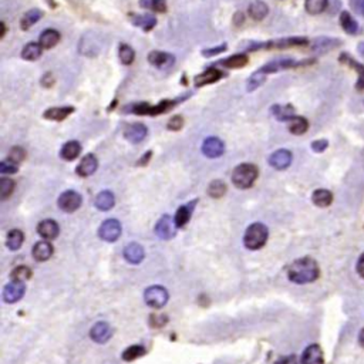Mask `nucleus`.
<instances>
[{"label": "nucleus", "instance_id": "obj_30", "mask_svg": "<svg viewBox=\"0 0 364 364\" xmlns=\"http://www.w3.org/2000/svg\"><path fill=\"white\" fill-rule=\"evenodd\" d=\"M43 18V12L39 9H32L26 12L23 15V18L20 20V29L22 30H29L30 27L36 25L40 19Z\"/></svg>", "mask_w": 364, "mask_h": 364}, {"label": "nucleus", "instance_id": "obj_59", "mask_svg": "<svg viewBox=\"0 0 364 364\" xmlns=\"http://www.w3.org/2000/svg\"><path fill=\"white\" fill-rule=\"evenodd\" d=\"M358 341H360V344L364 347V329L360 331V336H358Z\"/></svg>", "mask_w": 364, "mask_h": 364}, {"label": "nucleus", "instance_id": "obj_8", "mask_svg": "<svg viewBox=\"0 0 364 364\" xmlns=\"http://www.w3.org/2000/svg\"><path fill=\"white\" fill-rule=\"evenodd\" d=\"M26 292V284L23 282H10L9 284L5 286L3 289V300L6 303H16L19 302L23 294Z\"/></svg>", "mask_w": 364, "mask_h": 364}, {"label": "nucleus", "instance_id": "obj_51", "mask_svg": "<svg viewBox=\"0 0 364 364\" xmlns=\"http://www.w3.org/2000/svg\"><path fill=\"white\" fill-rule=\"evenodd\" d=\"M329 147L327 140H317V141L311 142V150L314 152H323Z\"/></svg>", "mask_w": 364, "mask_h": 364}, {"label": "nucleus", "instance_id": "obj_29", "mask_svg": "<svg viewBox=\"0 0 364 364\" xmlns=\"http://www.w3.org/2000/svg\"><path fill=\"white\" fill-rule=\"evenodd\" d=\"M248 12L249 16L253 19V20H263L267 16L269 8H267L266 3H263L260 0H255L253 3L249 5Z\"/></svg>", "mask_w": 364, "mask_h": 364}, {"label": "nucleus", "instance_id": "obj_20", "mask_svg": "<svg viewBox=\"0 0 364 364\" xmlns=\"http://www.w3.org/2000/svg\"><path fill=\"white\" fill-rule=\"evenodd\" d=\"M52 255H53V246L47 240L37 242L35 245V248H33V258L37 262H45L47 259L52 258Z\"/></svg>", "mask_w": 364, "mask_h": 364}, {"label": "nucleus", "instance_id": "obj_25", "mask_svg": "<svg viewBox=\"0 0 364 364\" xmlns=\"http://www.w3.org/2000/svg\"><path fill=\"white\" fill-rule=\"evenodd\" d=\"M80 152H81L80 142L69 141L63 145L62 151H60V157L66 161H73L80 155Z\"/></svg>", "mask_w": 364, "mask_h": 364}, {"label": "nucleus", "instance_id": "obj_3", "mask_svg": "<svg viewBox=\"0 0 364 364\" xmlns=\"http://www.w3.org/2000/svg\"><path fill=\"white\" fill-rule=\"evenodd\" d=\"M267 228L263 223H252L249 226L246 232H245V236H243V243L245 246L250 250H258L262 246H265L267 240Z\"/></svg>", "mask_w": 364, "mask_h": 364}, {"label": "nucleus", "instance_id": "obj_23", "mask_svg": "<svg viewBox=\"0 0 364 364\" xmlns=\"http://www.w3.org/2000/svg\"><path fill=\"white\" fill-rule=\"evenodd\" d=\"M73 111H74L73 107H53L45 111L43 117L46 120H52V121H63L64 118L70 116Z\"/></svg>", "mask_w": 364, "mask_h": 364}, {"label": "nucleus", "instance_id": "obj_34", "mask_svg": "<svg viewBox=\"0 0 364 364\" xmlns=\"http://www.w3.org/2000/svg\"><path fill=\"white\" fill-rule=\"evenodd\" d=\"M340 25L343 27V30L348 33V35H355L357 33V30H358V25H357V22H355L353 16L348 13V12H341V15H340Z\"/></svg>", "mask_w": 364, "mask_h": 364}, {"label": "nucleus", "instance_id": "obj_36", "mask_svg": "<svg viewBox=\"0 0 364 364\" xmlns=\"http://www.w3.org/2000/svg\"><path fill=\"white\" fill-rule=\"evenodd\" d=\"M307 128H309V123H307V120L306 118H303V117H294L293 120H290V123H289V131L294 135H302L307 131Z\"/></svg>", "mask_w": 364, "mask_h": 364}, {"label": "nucleus", "instance_id": "obj_38", "mask_svg": "<svg viewBox=\"0 0 364 364\" xmlns=\"http://www.w3.org/2000/svg\"><path fill=\"white\" fill-rule=\"evenodd\" d=\"M329 5V0H306L304 9L310 15H320L323 13Z\"/></svg>", "mask_w": 364, "mask_h": 364}, {"label": "nucleus", "instance_id": "obj_50", "mask_svg": "<svg viewBox=\"0 0 364 364\" xmlns=\"http://www.w3.org/2000/svg\"><path fill=\"white\" fill-rule=\"evenodd\" d=\"M168 321L167 316L165 314H161V316H157V314H152L151 319H150V323H151L152 327H162L165 323Z\"/></svg>", "mask_w": 364, "mask_h": 364}, {"label": "nucleus", "instance_id": "obj_27", "mask_svg": "<svg viewBox=\"0 0 364 364\" xmlns=\"http://www.w3.org/2000/svg\"><path fill=\"white\" fill-rule=\"evenodd\" d=\"M59 40H60V33L57 30H53V29H47L40 35L39 45L42 46L43 49H52L59 43Z\"/></svg>", "mask_w": 364, "mask_h": 364}, {"label": "nucleus", "instance_id": "obj_56", "mask_svg": "<svg viewBox=\"0 0 364 364\" xmlns=\"http://www.w3.org/2000/svg\"><path fill=\"white\" fill-rule=\"evenodd\" d=\"M243 20H245V18H243V15H242L240 12L235 13V16H233V25H235V26H242Z\"/></svg>", "mask_w": 364, "mask_h": 364}, {"label": "nucleus", "instance_id": "obj_1", "mask_svg": "<svg viewBox=\"0 0 364 364\" xmlns=\"http://www.w3.org/2000/svg\"><path fill=\"white\" fill-rule=\"evenodd\" d=\"M319 266L311 258H302L294 260L287 269L289 279L297 284H304L314 282L319 277Z\"/></svg>", "mask_w": 364, "mask_h": 364}, {"label": "nucleus", "instance_id": "obj_53", "mask_svg": "<svg viewBox=\"0 0 364 364\" xmlns=\"http://www.w3.org/2000/svg\"><path fill=\"white\" fill-rule=\"evenodd\" d=\"M275 364H299L296 355H286V357H280Z\"/></svg>", "mask_w": 364, "mask_h": 364}, {"label": "nucleus", "instance_id": "obj_33", "mask_svg": "<svg viewBox=\"0 0 364 364\" xmlns=\"http://www.w3.org/2000/svg\"><path fill=\"white\" fill-rule=\"evenodd\" d=\"M25 242V233L19 229H12V231L8 233V238H6V245L10 250H18L20 249V246L23 245Z\"/></svg>", "mask_w": 364, "mask_h": 364}, {"label": "nucleus", "instance_id": "obj_48", "mask_svg": "<svg viewBox=\"0 0 364 364\" xmlns=\"http://www.w3.org/2000/svg\"><path fill=\"white\" fill-rule=\"evenodd\" d=\"M0 172L2 174H16L18 172V164L9 160V158L2 161V164H0Z\"/></svg>", "mask_w": 364, "mask_h": 364}, {"label": "nucleus", "instance_id": "obj_39", "mask_svg": "<svg viewBox=\"0 0 364 364\" xmlns=\"http://www.w3.org/2000/svg\"><path fill=\"white\" fill-rule=\"evenodd\" d=\"M140 6L142 9L152 10L157 13L167 12V2L165 0H140Z\"/></svg>", "mask_w": 364, "mask_h": 364}, {"label": "nucleus", "instance_id": "obj_28", "mask_svg": "<svg viewBox=\"0 0 364 364\" xmlns=\"http://www.w3.org/2000/svg\"><path fill=\"white\" fill-rule=\"evenodd\" d=\"M270 111L279 121H290L296 117V111L292 106H273Z\"/></svg>", "mask_w": 364, "mask_h": 364}, {"label": "nucleus", "instance_id": "obj_41", "mask_svg": "<svg viewBox=\"0 0 364 364\" xmlns=\"http://www.w3.org/2000/svg\"><path fill=\"white\" fill-rule=\"evenodd\" d=\"M265 73H262L260 70H258L256 73H253L250 77H249L248 83H246V89L248 91H255V90L260 87L263 83H265Z\"/></svg>", "mask_w": 364, "mask_h": 364}, {"label": "nucleus", "instance_id": "obj_40", "mask_svg": "<svg viewBox=\"0 0 364 364\" xmlns=\"http://www.w3.org/2000/svg\"><path fill=\"white\" fill-rule=\"evenodd\" d=\"M175 104H177V101L164 100V101H161L160 104H157V106H150V108H148V116H160V114H164L165 111L171 110Z\"/></svg>", "mask_w": 364, "mask_h": 364}, {"label": "nucleus", "instance_id": "obj_6", "mask_svg": "<svg viewBox=\"0 0 364 364\" xmlns=\"http://www.w3.org/2000/svg\"><path fill=\"white\" fill-rule=\"evenodd\" d=\"M98 236L106 242H116L121 236V223L117 219H107L98 229Z\"/></svg>", "mask_w": 364, "mask_h": 364}, {"label": "nucleus", "instance_id": "obj_14", "mask_svg": "<svg viewBox=\"0 0 364 364\" xmlns=\"http://www.w3.org/2000/svg\"><path fill=\"white\" fill-rule=\"evenodd\" d=\"M37 232H39V235L43 239L52 240L56 239L59 236L60 228H59L57 222H54L53 219H45V221H42V222L37 225Z\"/></svg>", "mask_w": 364, "mask_h": 364}, {"label": "nucleus", "instance_id": "obj_42", "mask_svg": "<svg viewBox=\"0 0 364 364\" xmlns=\"http://www.w3.org/2000/svg\"><path fill=\"white\" fill-rule=\"evenodd\" d=\"M226 192V185L225 182L221 181V179H216V181H212L208 187V194L209 196L212 198H221L223 196V194Z\"/></svg>", "mask_w": 364, "mask_h": 364}, {"label": "nucleus", "instance_id": "obj_12", "mask_svg": "<svg viewBox=\"0 0 364 364\" xmlns=\"http://www.w3.org/2000/svg\"><path fill=\"white\" fill-rule=\"evenodd\" d=\"M292 164V152L287 150H279L269 157V165L275 169H286Z\"/></svg>", "mask_w": 364, "mask_h": 364}, {"label": "nucleus", "instance_id": "obj_45", "mask_svg": "<svg viewBox=\"0 0 364 364\" xmlns=\"http://www.w3.org/2000/svg\"><path fill=\"white\" fill-rule=\"evenodd\" d=\"M15 181H12L9 178H2L0 179V198L6 199L12 195V192L15 191Z\"/></svg>", "mask_w": 364, "mask_h": 364}, {"label": "nucleus", "instance_id": "obj_52", "mask_svg": "<svg viewBox=\"0 0 364 364\" xmlns=\"http://www.w3.org/2000/svg\"><path fill=\"white\" fill-rule=\"evenodd\" d=\"M226 50V45H221L218 47H213V49H208V50H202V54L204 56H215V54H221Z\"/></svg>", "mask_w": 364, "mask_h": 364}, {"label": "nucleus", "instance_id": "obj_31", "mask_svg": "<svg viewBox=\"0 0 364 364\" xmlns=\"http://www.w3.org/2000/svg\"><path fill=\"white\" fill-rule=\"evenodd\" d=\"M248 57L245 54H235L225 60L218 62V66H223L225 69H240L248 64Z\"/></svg>", "mask_w": 364, "mask_h": 364}, {"label": "nucleus", "instance_id": "obj_58", "mask_svg": "<svg viewBox=\"0 0 364 364\" xmlns=\"http://www.w3.org/2000/svg\"><path fill=\"white\" fill-rule=\"evenodd\" d=\"M357 52H358V54H360V56H363V57H364V42H363V43H360V45H358V47H357Z\"/></svg>", "mask_w": 364, "mask_h": 364}, {"label": "nucleus", "instance_id": "obj_35", "mask_svg": "<svg viewBox=\"0 0 364 364\" xmlns=\"http://www.w3.org/2000/svg\"><path fill=\"white\" fill-rule=\"evenodd\" d=\"M42 52H43V47L39 43H27L25 49L22 50V57L29 62H35L42 56Z\"/></svg>", "mask_w": 364, "mask_h": 364}, {"label": "nucleus", "instance_id": "obj_2", "mask_svg": "<svg viewBox=\"0 0 364 364\" xmlns=\"http://www.w3.org/2000/svg\"><path fill=\"white\" fill-rule=\"evenodd\" d=\"M258 174V168L253 164H240L232 172V182L239 189H248L255 184Z\"/></svg>", "mask_w": 364, "mask_h": 364}, {"label": "nucleus", "instance_id": "obj_26", "mask_svg": "<svg viewBox=\"0 0 364 364\" xmlns=\"http://www.w3.org/2000/svg\"><path fill=\"white\" fill-rule=\"evenodd\" d=\"M94 204H96V208L100 209V211H110L116 204V198L113 195V192L103 191V192H100L97 195Z\"/></svg>", "mask_w": 364, "mask_h": 364}, {"label": "nucleus", "instance_id": "obj_13", "mask_svg": "<svg viewBox=\"0 0 364 364\" xmlns=\"http://www.w3.org/2000/svg\"><path fill=\"white\" fill-rule=\"evenodd\" d=\"M147 133H148V130L144 124H130L124 130V137L125 140H128L131 144H140L145 140Z\"/></svg>", "mask_w": 364, "mask_h": 364}, {"label": "nucleus", "instance_id": "obj_54", "mask_svg": "<svg viewBox=\"0 0 364 364\" xmlns=\"http://www.w3.org/2000/svg\"><path fill=\"white\" fill-rule=\"evenodd\" d=\"M54 84V77L52 73H47L43 76V79H42V86L46 87V89H49V87H52Z\"/></svg>", "mask_w": 364, "mask_h": 364}, {"label": "nucleus", "instance_id": "obj_19", "mask_svg": "<svg viewBox=\"0 0 364 364\" xmlns=\"http://www.w3.org/2000/svg\"><path fill=\"white\" fill-rule=\"evenodd\" d=\"M324 358H323V351L317 344H311L309 346L302 355V364H323Z\"/></svg>", "mask_w": 364, "mask_h": 364}, {"label": "nucleus", "instance_id": "obj_55", "mask_svg": "<svg viewBox=\"0 0 364 364\" xmlns=\"http://www.w3.org/2000/svg\"><path fill=\"white\" fill-rule=\"evenodd\" d=\"M357 272H358V275L361 277H364V253L360 256L358 262H357Z\"/></svg>", "mask_w": 364, "mask_h": 364}, {"label": "nucleus", "instance_id": "obj_9", "mask_svg": "<svg viewBox=\"0 0 364 364\" xmlns=\"http://www.w3.org/2000/svg\"><path fill=\"white\" fill-rule=\"evenodd\" d=\"M304 63H297L289 59V57H280V59H276L273 62L267 63L266 66H263L260 71L265 73V74H269V73H276V71L280 70H286V69H293V67H297V66H302Z\"/></svg>", "mask_w": 364, "mask_h": 364}, {"label": "nucleus", "instance_id": "obj_18", "mask_svg": "<svg viewBox=\"0 0 364 364\" xmlns=\"http://www.w3.org/2000/svg\"><path fill=\"white\" fill-rule=\"evenodd\" d=\"M144 256H145V252H144V248H142L140 243H130L127 245L124 249V258L133 263V265H138L141 263L144 260Z\"/></svg>", "mask_w": 364, "mask_h": 364}, {"label": "nucleus", "instance_id": "obj_10", "mask_svg": "<svg viewBox=\"0 0 364 364\" xmlns=\"http://www.w3.org/2000/svg\"><path fill=\"white\" fill-rule=\"evenodd\" d=\"M113 336V329L111 326L106 323V321H98L93 326V329L90 331V337L93 338L96 343H107Z\"/></svg>", "mask_w": 364, "mask_h": 364}, {"label": "nucleus", "instance_id": "obj_24", "mask_svg": "<svg viewBox=\"0 0 364 364\" xmlns=\"http://www.w3.org/2000/svg\"><path fill=\"white\" fill-rule=\"evenodd\" d=\"M340 62L344 63V64H348L350 67H354V70L360 74V80L357 83V90H364V66L363 64H360V63H357L350 56V54L347 53H341L340 54Z\"/></svg>", "mask_w": 364, "mask_h": 364}, {"label": "nucleus", "instance_id": "obj_16", "mask_svg": "<svg viewBox=\"0 0 364 364\" xmlns=\"http://www.w3.org/2000/svg\"><path fill=\"white\" fill-rule=\"evenodd\" d=\"M223 74L222 71L218 70V69H212V67H209V69H206L204 73H201V74H198L195 77V83L196 87H202V86H206V84H212L215 81H218L219 79H222Z\"/></svg>", "mask_w": 364, "mask_h": 364}, {"label": "nucleus", "instance_id": "obj_11", "mask_svg": "<svg viewBox=\"0 0 364 364\" xmlns=\"http://www.w3.org/2000/svg\"><path fill=\"white\" fill-rule=\"evenodd\" d=\"M223 151H225L223 142L216 137H209L202 144V152L208 158H218L222 155Z\"/></svg>", "mask_w": 364, "mask_h": 364}, {"label": "nucleus", "instance_id": "obj_57", "mask_svg": "<svg viewBox=\"0 0 364 364\" xmlns=\"http://www.w3.org/2000/svg\"><path fill=\"white\" fill-rule=\"evenodd\" d=\"M150 157H151V152H147V154H145V155L142 157V161H140V162H138V165H144V164H145L147 161H150Z\"/></svg>", "mask_w": 364, "mask_h": 364}, {"label": "nucleus", "instance_id": "obj_49", "mask_svg": "<svg viewBox=\"0 0 364 364\" xmlns=\"http://www.w3.org/2000/svg\"><path fill=\"white\" fill-rule=\"evenodd\" d=\"M184 125V118L181 116H175L172 117L171 120L168 121V130L171 131H179Z\"/></svg>", "mask_w": 364, "mask_h": 364}, {"label": "nucleus", "instance_id": "obj_37", "mask_svg": "<svg viewBox=\"0 0 364 364\" xmlns=\"http://www.w3.org/2000/svg\"><path fill=\"white\" fill-rule=\"evenodd\" d=\"M133 23L135 26L141 27L142 30L145 32H150L152 27L157 25V19L154 18L152 15H141V16H134Z\"/></svg>", "mask_w": 364, "mask_h": 364}, {"label": "nucleus", "instance_id": "obj_47", "mask_svg": "<svg viewBox=\"0 0 364 364\" xmlns=\"http://www.w3.org/2000/svg\"><path fill=\"white\" fill-rule=\"evenodd\" d=\"M26 158V151L22 147H13L9 152V160H12L16 164H20L22 161Z\"/></svg>", "mask_w": 364, "mask_h": 364}, {"label": "nucleus", "instance_id": "obj_17", "mask_svg": "<svg viewBox=\"0 0 364 364\" xmlns=\"http://www.w3.org/2000/svg\"><path fill=\"white\" fill-rule=\"evenodd\" d=\"M148 62L158 69H168L174 64L175 59L172 54L164 53V52H151L148 54Z\"/></svg>", "mask_w": 364, "mask_h": 364}, {"label": "nucleus", "instance_id": "obj_60", "mask_svg": "<svg viewBox=\"0 0 364 364\" xmlns=\"http://www.w3.org/2000/svg\"><path fill=\"white\" fill-rule=\"evenodd\" d=\"M0 26H2V35H0V37H3L5 33H6V26H5V23H0Z\"/></svg>", "mask_w": 364, "mask_h": 364}, {"label": "nucleus", "instance_id": "obj_15", "mask_svg": "<svg viewBox=\"0 0 364 364\" xmlns=\"http://www.w3.org/2000/svg\"><path fill=\"white\" fill-rule=\"evenodd\" d=\"M98 168V161H97V157L96 155H93V154H87L81 162L79 164V167H77V175H80V177H90V175H93Z\"/></svg>", "mask_w": 364, "mask_h": 364}, {"label": "nucleus", "instance_id": "obj_32", "mask_svg": "<svg viewBox=\"0 0 364 364\" xmlns=\"http://www.w3.org/2000/svg\"><path fill=\"white\" fill-rule=\"evenodd\" d=\"M311 201L320 208H326L333 202V194L327 189H316L311 195Z\"/></svg>", "mask_w": 364, "mask_h": 364}, {"label": "nucleus", "instance_id": "obj_61", "mask_svg": "<svg viewBox=\"0 0 364 364\" xmlns=\"http://www.w3.org/2000/svg\"><path fill=\"white\" fill-rule=\"evenodd\" d=\"M360 12H361V15L364 16V0H361V3H360Z\"/></svg>", "mask_w": 364, "mask_h": 364}, {"label": "nucleus", "instance_id": "obj_7", "mask_svg": "<svg viewBox=\"0 0 364 364\" xmlns=\"http://www.w3.org/2000/svg\"><path fill=\"white\" fill-rule=\"evenodd\" d=\"M81 202H83V198H81L79 192L66 191V192H63L60 195L57 204L60 206V209L64 211V212H74V211H77L80 208Z\"/></svg>", "mask_w": 364, "mask_h": 364}, {"label": "nucleus", "instance_id": "obj_46", "mask_svg": "<svg viewBox=\"0 0 364 364\" xmlns=\"http://www.w3.org/2000/svg\"><path fill=\"white\" fill-rule=\"evenodd\" d=\"M144 354H145V348L144 347L131 346L125 350L124 354H123V358L127 360V361H133V360H135V358H138V357H141Z\"/></svg>", "mask_w": 364, "mask_h": 364}, {"label": "nucleus", "instance_id": "obj_44", "mask_svg": "<svg viewBox=\"0 0 364 364\" xmlns=\"http://www.w3.org/2000/svg\"><path fill=\"white\" fill-rule=\"evenodd\" d=\"M10 277L13 280H16V282H23L25 283L26 280H29L32 277V270L27 266H18L12 272Z\"/></svg>", "mask_w": 364, "mask_h": 364}, {"label": "nucleus", "instance_id": "obj_21", "mask_svg": "<svg viewBox=\"0 0 364 364\" xmlns=\"http://www.w3.org/2000/svg\"><path fill=\"white\" fill-rule=\"evenodd\" d=\"M341 42L336 40V39H329V37H320L316 39L311 45V50L314 53H327L330 50H333L334 47H337Z\"/></svg>", "mask_w": 364, "mask_h": 364}, {"label": "nucleus", "instance_id": "obj_5", "mask_svg": "<svg viewBox=\"0 0 364 364\" xmlns=\"http://www.w3.org/2000/svg\"><path fill=\"white\" fill-rule=\"evenodd\" d=\"M155 233L161 239H172L177 233V223L169 215H162L161 219L155 225Z\"/></svg>", "mask_w": 364, "mask_h": 364}, {"label": "nucleus", "instance_id": "obj_4", "mask_svg": "<svg viewBox=\"0 0 364 364\" xmlns=\"http://www.w3.org/2000/svg\"><path fill=\"white\" fill-rule=\"evenodd\" d=\"M144 299H145V303H147L150 307L161 309V307H164V306L168 303L169 294L165 287L155 284V286H151V287H148V289L145 290Z\"/></svg>", "mask_w": 364, "mask_h": 364}, {"label": "nucleus", "instance_id": "obj_22", "mask_svg": "<svg viewBox=\"0 0 364 364\" xmlns=\"http://www.w3.org/2000/svg\"><path fill=\"white\" fill-rule=\"evenodd\" d=\"M195 204L196 201H194V202H189V204L184 205V206H181V208L178 209L177 213H175V216H174L175 223H177V228H182V226L187 225L188 221L191 219V215H192V211H194V208H195Z\"/></svg>", "mask_w": 364, "mask_h": 364}, {"label": "nucleus", "instance_id": "obj_43", "mask_svg": "<svg viewBox=\"0 0 364 364\" xmlns=\"http://www.w3.org/2000/svg\"><path fill=\"white\" fill-rule=\"evenodd\" d=\"M118 57L123 64L128 66L134 62V57H135V53H134L133 47H130L128 45H121L120 49H118Z\"/></svg>", "mask_w": 364, "mask_h": 364}]
</instances>
